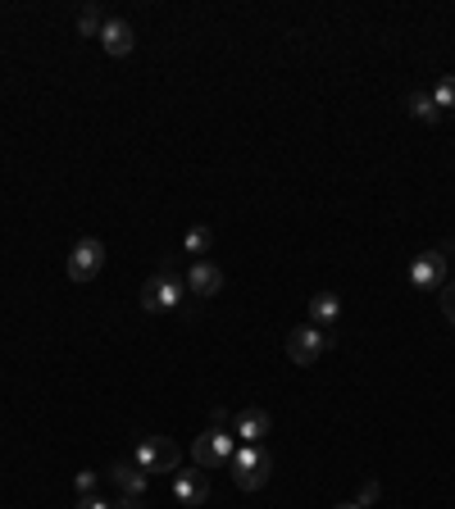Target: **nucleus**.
<instances>
[{
    "label": "nucleus",
    "mask_w": 455,
    "mask_h": 509,
    "mask_svg": "<svg viewBox=\"0 0 455 509\" xmlns=\"http://www.w3.org/2000/svg\"><path fill=\"white\" fill-rule=\"evenodd\" d=\"M210 246H214V227H205V223L187 227V237H182V251L187 255H210Z\"/></svg>",
    "instance_id": "nucleus-15"
},
{
    "label": "nucleus",
    "mask_w": 455,
    "mask_h": 509,
    "mask_svg": "<svg viewBox=\"0 0 455 509\" xmlns=\"http://www.w3.org/2000/svg\"><path fill=\"white\" fill-rule=\"evenodd\" d=\"M100 28H105V19L96 10H78V36H100Z\"/></svg>",
    "instance_id": "nucleus-17"
},
{
    "label": "nucleus",
    "mask_w": 455,
    "mask_h": 509,
    "mask_svg": "<svg viewBox=\"0 0 455 509\" xmlns=\"http://www.w3.org/2000/svg\"><path fill=\"white\" fill-rule=\"evenodd\" d=\"M428 96H433V105H437L442 114H451V109H455V73L437 77V87H433Z\"/></svg>",
    "instance_id": "nucleus-16"
},
{
    "label": "nucleus",
    "mask_w": 455,
    "mask_h": 509,
    "mask_svg": "<svg viewBox=\"0 0 455 509\" xmlns=\"http://www.w3.org/2000/svg\"><path fill=\"white\" fill-rule=\"evenodd\" d=\"M73 491H78V496H92L96 491V473H92V468H83V473L73 478Z\"/></svg>",
    "instance_id": "nucleus-19"
},
{
    "label": "nucleus",
    "mask_w": 455,
    "mask_h": 509,
    "mask_svg": "<svg viewBox=\"0 0 455 509\" xmlns=\"http://www.w3.org/2000/svg\"><path fill=\"white\" fill-rule=\"evenodd\" d=\"M100 268H105V246L96 237L73 242V251H68V282H92Z\"/></svg>",
    "instance_id": "nucleus-7"
},
{
    "label": "nucleus",
    "mask_w": 455,
    "mask_h": 509,
    "mask_svg": "<svg viewBox=\"0 0 455 509\" xmlns=\"http://www.w3.org/2000/svg\"><path fill=\"white\" fill-rule=\"evenodd\" d=\"M182 300H187V282L178 278L173 264L156 268V273L141 282V309H146V314H173Z\"/></svg>",
    "instance_id": "nucleus-1"
},
{
    "label": "nucleus",
    "mask_w": 455,
    "mask_h": 509,
    "mask_svg": "<svg viewBox=\"0 0 455 509\" xmlns=\"http://www.w3.org/2000/svg\"><path fill=\"white\" fill-rule=\"evenodd\" d=\"M328 346H332V337H328L323 328H315V323L291 328V332H287V360L300 364V369H310V364H319V360L328 355Z\"/></svg>",
    "instance_id": "nucleus-5"
},
{
    "label": "nucleus",
    "mask_w": 455,
    "mask_h": 509,
    "mask_svg": "<svg viewBox=\"0 0 455 509\" xmlns=\"http://www.w3.org/2000/svg\"><path fill=\"white\" fill-rule=\"evenodd\" d=\"M341 319V296L337 291H319L315 300H310V323L315 328H332Z\"/></svg>",
    "instance_id": "nucleus-13"
},
{
    "label": "nucleus",
    "mask_w": 455,
    "mask_h": 509,
    "mask_svg": "<svg viewBox=\"0 0 455 509\" xmlns=\"http://www.w3.org/2000/svg\"><path fill=\"white\" fill-rule=\"evenodd\" d=\"M378 496H383V487H378V482L369 478V482L360 487V496H355V505H360V509H369V505H378Z\"/></svg>",
    "instance_id": "nucleus-18"
},
{
    "label": "nucleus",
    "mask_w": 455,
    "mask_h": 509,
    "mask_svg": "<svg viewBox=\"0 0 455 509\" xmlns=\"http://www.w3.org/2000/svg\"><path fill=\"white\" fill-rule=\"evenodd\" d=\"M132 459L146 468V473H178L182 450H178V441H169V437H141V441L132 446Z\"/></svg>",
    "instance_id": "nucleus-6"
},
{
    "label": "nucleus",
    "mask_w": 455,
    "mask_h": 509,
    "mask_svg": "<svg viewBox=\"0 0 455 509\" xmlns=\"http://www.w3.org/2000/svg\"><path fill=\"white\" fill-rule=\"evenodd\" d=\"M269 427H274L269 410H242V414H233V437L242 446H259L264 437H269Z\"/></svg>",
    "instance_id": "nucleus-8"
},
{
    "label": "nucleus",
    "mask_w": 455,
    "mask_h": 509,
    "mask_svg": "<svg viewBox=\"0 0 455 509\" xmlns=\"http://www.w3.org/2000/svg\"><path fill=\"white\" fill-rule=\"evenodd\" d=\"M187 291L192 296H219L223 291V268L214 259H192V268H187Z\"/></svg>",
    "instance_id": "nucleus-9"
},
{
    "label": "nucleus",
    "mask_w": 455,
    "mask_h": 509,
    "mask_svg": "<svg viewBox=\"0 0 455 509\" xmlns=\"http://www.w3.org/2000/svg\"><path fill=\"white\" fill-rule=\"evenodd\" d=\"M233 455H237V437L228 433V427H210V433H201L196 441H192V464L196 468H223V464H233Z\"/></svg>",
    "instance_id": "nucleus-4"
},
{
    "label": "nucleus",
    "mask_w": 455,
    "mask_h": 509,
    "mask_svg": "<svg viewBox=\"0 0 455 509\" xmlns=\"http://www.w3.org/2000/svg\"><path fill=\"white\" fill-rule=\"evenodd\" d=\"M109 482L119 487V496H137V500H141L146 487H150V473H146L137 459H119V464L109 468Z\"/></svg>",
    "instance_id": "nucleus-11"
},
{
    "label": "nucleus",
    "mask_w": 455,
    "mask_h": 509,
    "mask_svg": "<svg viewBox=\"0 0 455 509\" xmlns=\"http://www.w3.org/2000/svg\"><path fill=\"white\" fill-rule=\"evenodd\" d=\"M173 500L178 505H187V509H196V505H205L210 500V478H205V468H187V473H173Z\"/></svg>",
    "instance_id": "nucleus-10"
},
{
    "label": "nucleus",
    "mask_w": 455,
    "mask_h": 509,
    "mask_svg": "<svg viewBox=\"0 0 455 509\" xmlns=\"http://www.w3.org/2000/svg\"><path fill=\"white\" fill-rule=\"evenodd\" d=\"M233 482L242 487V491H259L264 482H269V473H274V459H269V450L264 446H242L237 441V455H233Z\"/></svg>",
    "instance_id": "nucleus-3"
},
{
    "label": "nucleus",
    "mask_w": 455,
    "mask_h": 509,
    "mask_svg": "<svg viewBox=\"0 0 455 509\" xmlns=\"http://www.w3.org/2000/svg\"><path fill=\"white\" fill-rule=\"evenodd\" d=\"M332 509H360V505H355V500H347V505H332Z\"/></svg>",
    "instance_id": "nucleus-22"
},
{
    "label": "nucleus",
    "mask_w": 455,
    "mask_h": 509,
    "mask_svg": "<svg viewBox=\"0 0 455 509\" xmlns=\"http://www.w3.org/2000/svg\"><path fill=\"white\" fill-rule=\"evenodd\" d=\"M114 509H146L137 496H119V505H114Z\"/></svg>",
    "instance_id": "nucleus-21"
},
{
    "label": "nucleus",
    "mask_w": 455,
    "mask_h": 509,
    "mask_svg": "<svg viewBox=\"0 0 455 509\" xmlns=\"http://www.w3.org/2000/svg\"><path fill=\"white\" fill-rule=\"evenodd\" d=\"M451 264H455V246H433V251H424L419 259L410 264V287L442 291L446 278H451Z\"/></svg>",
    "instance_id": "nucleus-2"
},
{
    "label": "nucleus",
    "mask_w": 455,
    "mask_h": 509,
    "mask_svg": "<svg viewBox=\"0 0 455 509\" xmlns=\"http://www.w3.org/2000/svg\"><path fill=\"white\" fill-rule=\"evenodd\" d=\"M100 46H105V55H114V60L132 55V46H137L132 23H128V19H105V28H100Z\"/></svg>",
    "instance_id": "nucleus-12"
},
{
    "label": "nucleus",
    "mask_w": 455,
    "mask_h": 509,
    "mask_svg": "<svg viewBox=\"0 0 455 509\" xmlns=\"http://www.w3.org/2000/svg\"><path fill=\"white\" fill-rule=\"evenodd\" d=\"M78 509H114V505H109V500H100V496L92 491V496H78Z\"/></svg>",
    "instance_id": "nucleus-20"
},
{
    "label": "nucleus",
    "mask_w": 455,
    "mask_h": 509,
    "mask_svg": "<svg viewBox=\"0 0 455 509\" xmlns=\"http://www.w3.org/2000/svg\"><path fill=\"white\" fill-rule=\"evenodd\" d=\"M405 109H410L419 123H442V109L433 105V96H428V91H410V96H405Z\"/></svg>",
    "instance_id": "nucleus-14"
}]
</instances>
